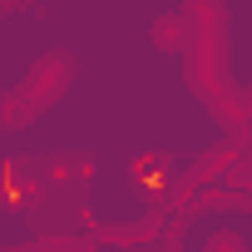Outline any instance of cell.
I'll return each mask as SVG.
<instances>
[{
  "mask_svg": "<svg viewBox=\"0 0 252 252\" xmlns=\"http://www.w3.org/2000/svg\"><path fill=\"white\" fill-rule=\"evenodd\" d=\"M227 134H232V144H237L242 154H252V89L242 94V104H237V114L227 119Z\"/></svg>",
  "mask_w": 252,
  "mask_h": 252,
  "instance_id": "obj_5",
  "label": "cell"
},
{
  "mask_svg": "<svg viewBox=\"0 0 252 252\" xmlns=\"http://www.w3.org/2000/svg\"><path fill=\"white\" fill-rule=\"evenodd\" d=\"M208 252H247V237H242L237 227H222V232L208 237Z\"/></svg>",
  "mask_w": 252,
  "mask_h": 252,
  "instance_id": "obj_6",
  "label": "cell"
},
{
  "mask_svg": "<svg viewBox=\"0 0 252 252\" xmlns=\"http://www.w3.org/2000/svg\"><path fill=\"white\" fill-rule=\"evenodd\" d=\"M158 232H163V222L144 218V222H129V227H99V242L104 247H149Z\"/></svg>",
  "mask_w": 252,
  "mask_h": 252,
  "instance_id": "obj_3",
  "label": "cell"
},
{
  "mask_svg": "<svg viewBox=\"0 0 252 252\" xmlns=\"http://www.w3.org/2000/svg\"><path fill=\"white\" fill-rule=\"evenodd\" d=\"M149 40H154V50H163V55H188L193 40H198V30H193V20H188L183 10H168V15H158V20L149 25Z\"/></svg>",
  "mask_w": 252,
  "mask_h": 252,
  "instance_id": "obj_2",
  "label": "cell"
},
{
  "mask_svg": "<svg viewBox=\"0 0 252 252\" xmlns=\"http://www.w3.org/2000/svg\"><path fill=\"white\" fill-rule=\"evenodd\" d=\"M15 5H35V0H0V15H5V10H15Z\"/></svg>",
  "mask_w": 252,
  "mask_h": 252,
  "instance_id": "obj_8",
  "label": "cell"
},
{
  "mask_svg": "<svg viewBox=\"0 0 252 252\" xmlns=\"http://www.w3.org/2000/svg\"><path fill=\"white\" fill-rule=\"evenodd\" d=\"M69 74H74L69 55H45V60L25 74V84H20L15 94H5V99H10V124H30L35 114H45V109L69 89Z\"/></svg>",
  "mask_w": 252,
  "mask_h": 252,
  "instance_id": "obj_1",
  "label": "cell"
},
{
  "mask_svg": "<svg viewBox=\"0 0 252 252\" xmlns=\"http://www.w3.org/2000/svg\"><path fill=\"white\" fill-rule=\"evenodd\" d=\"M183 15L193 20L198 35H227V10H222V0H183Z\"/></svg>",
  "mask_w": 252,
  "mask_h": 252,
  "instance_id": "obj_4",
  "label": "cell"
},
{
  "mask_svg": "<svg viewBox=\"0 0 252 252\" xmlns=\"http://www.w3.org/2000/svg\"><path fill=\"white\" fill-rule=\"evenodd\" d=\"M0 129H10V99H0Z\"/></svg>",
  "mask_w": 252,
  "mask_h": 252,
  "instance_id": "obj_7",
  "label": "cell"
}]
</instances>
